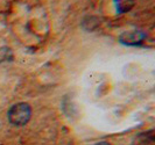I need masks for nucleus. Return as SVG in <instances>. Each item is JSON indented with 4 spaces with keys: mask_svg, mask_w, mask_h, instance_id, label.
<instances>
[{
    "mask_svg": "<svg viewBox=\"0 0 155 145\" xmlns=\"http://www.w3.org/2000/svg\"><path fill=\"white\" fill-rule=\"evenodd\" d=\"M31 117V107L27 102H18L8 109L7 118L14 127H23Z\"/></svg>",
    "mask_w": 155,
    "mask_h": 145,
    "instance_id": "1",
    "label": "nucleus"
},
{
    "mask_svg": "<svg viewBox=\"0 0 155 145\" xmlns=\"http://www.w3.org/2000/svg\"><path fill=\"white\" fill-rule=\"evenodd\" d=\"M146 37H147V35H146L145 31L135 29V30H130L123 33L119 36V42L121 44H124V46H141L142 42L146 39Z\"/></svg>",
    "mask_w": 155,
    "mask_h": 145,
    "instance_id": "2",
    "label": "nucleus"
},
{
    "mask_svg": "<svg viewBox=\"0 0 155 145\" xmlns=\"http://www.w3.org/2000/svg\"><path fill=\"white\" fill-rule=\"evenodd\" d=\"M113 2L117 8V12L119 14H124V13L130 12L135 4L134 0H113Z\"/></svg>",
    "mask_w": 155,
    "mask_h": 145,
    "instance_id": "3",
    "label": "nucleus"
},
{
    "mask_svg": "<svg viewBox=\"0 0 155 145\" xmlns=\"http://www.w3.org/2000/svg\"><path fill=\"white\" fill-rule=\"evenodd\" d=\"M13 61V54L12 50L8 48H0V63L4 61Z\"/></svg>",
    "mask_w": 155,
    "mask_h": 145,
    "instance_id": "4",
    "label": "nucleus"
},
{
    "mask_svg": "<svg viewBox=\"0 0 155 145\" xmlns=\"http://www.w3.org/2000/svg\"><path fill=\"white\" fill-rule=\"evenodd\" d=\"M93 145H111L109 142H106V140H101V142H98V143H96V144Z\"/></svg>",
    "mask_w": 155,
    "mask_h": 145,
    "instance_id": "5",
    "label": "nucleus"
}]
</instances>
